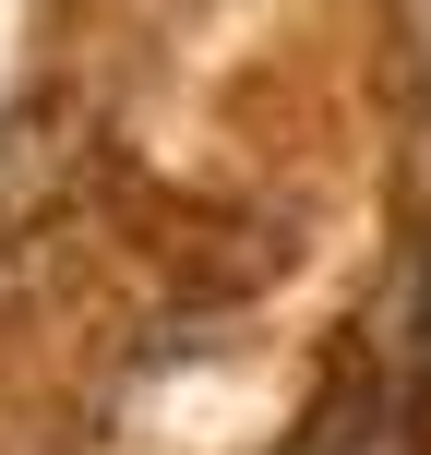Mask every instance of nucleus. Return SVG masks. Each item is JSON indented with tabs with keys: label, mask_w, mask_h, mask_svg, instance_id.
<instances>
[{
	"label": "nucleus",
	"mask_w": 431,
	"mask_h": 455,
	"mask_svg": "<svg viewBox=\"0 0 431 455\" xmlns=\"http://www.w3.org/2000/svg\"><path fill=\"white\" fill-rule=\"evenodd\" d=\"M419 347H431V275H419Z\"/></svg>",
	"instance_id": "f257e3e1"
}]
</instances>
